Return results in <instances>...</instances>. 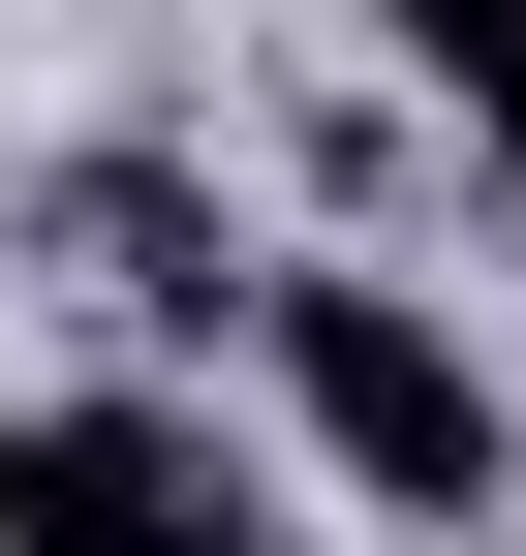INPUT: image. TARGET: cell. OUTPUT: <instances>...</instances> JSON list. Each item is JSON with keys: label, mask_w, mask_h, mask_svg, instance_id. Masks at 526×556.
Instances as JSON below:
<instances>
[{"label": "cell", "mask_w": 526, "mask_h": 556, "mask_svg": "<svg viewBox=\"0 0 526 556\" xmlns=\"http://www.w3.org/2000/svg\"><path fill=\"white\" fill-rule=\"evenodd\" d=\"M248 371H279V433L341 464L372 526H496L526 495V402H496V340L434 309V278H341V248L248 278Z\"/></svg>", "instance_id": "cell-1"}, {"label": "cell", "mask_w": 526, "mask_h": 556, "mask_svg": "<svg viewBox=\"0 0 526 556\" xmlns=\"http://www.w3.org/2000/svg\"><path fill=\"white\" fill-rule=\"evenodd\" d=\"M0 556H279L186 402H0Z\"/></svg>", "instance_id": "cell-2"}, {"label": "cell", "mask_w": 526, "mask_h": 556, "mask_svg": "<svg viewBox=\"0 0 526 556\" xmlns=\"http://www.w3.org/2000/svg\"><path fill=\"white\" fill-rule=\"evenodd\" d=\"M403 31V93L465 124V186H496V248H526V0H372Z\"/></svg>", "instance_id": "cell-3"}]
</instances>
